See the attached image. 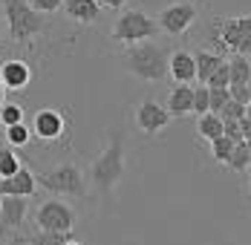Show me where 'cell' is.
<instances>
[{
	"label": "cell",
	"instance_id": "1",
	"mask_svg": "<svg viewBox=\"0 0 251 245\" xmlns=\"http://www.w3.org/2000/svg\"><path fill=\"white\" fill-rule=\"evenodd\" d=\"M125 165H127V133L125 130H113L110 139H107V147L87 168L90 188L104 199H113L119 182L125 179Z\"/></svg>",
	"mask_w": 251,
	"mask_h": 245
},
{
	"label": "cell",
	"instance_id": "2",
	"mask_svg": "<svg viewBox=\"0 0 251 245\" xmlns=\"http://www.w3.org/2000/svg\"><path fill=\"white\" fill-rule=\"evenodd\" d=\"M168 49L151 41H136V44H125L122 49V67L133 78L145 81V84H165L168 78Z\"/></svg>",
	"mask_w": 251,
	"mask_h": 245
},
{
	"label": "cell",
	"instance_id": "3",
	"mask_svg": "<svg viewBox=\"0 0 251 245\" xmlns=\"http://www.w3.org/2000/svg\"><path fill=\"white\" fill-rule=\"evenodd\" d=\"M35 182L55 196H70V199H87L90 196L87 171L75 162H58L50 171L35 173Z\"/></svg>",
	"mask_w": 251,
	"mask_h": 245
},
{
	"label": "cell",
	"instance_id": "4",
	"mask_svg": "<svg viewBox=\"0 0 251 245\" xmlns=\"http://www.w3.org/2000/svg\"><path fill=\"white\" fill-rule=\"evenodd\" d=\"M0 3H3V18H6L9 38L15 44H29L32 38L47 32V15L35 12L26 0H0Z\"/></svg>",
	"mask_w": 251,
	"mask_h": 245
},
{
	"label": "cell",
	"instance_id": "5",
	"mask_svg": "<svg viewBox=\"0 0 251 245\" xmlns=\"http://www.w3.org/2000/svg\"><path fill=\"white\" fill-rule=\"evenodd\" d=\"M162 29L156 24V18H151L148 12L142 9H125L116 24H113V32L110 38L116 44H136V41H151V38H159Z\"/></svg>",
	"mask_w": 251,
	"mask_h": 245
},
{
	"label": "cell",
	"instance_id": "6",
	"mask_svg": "<svg viewBox=\"0 0 251 245\" xmlns=\"http://www.w3.org/2000/svg\"><path fill=\"white\" fill-rule=\"evenodd\" d=\"M214 47L223 52H251V18H214Z\"/></svg>",
	"mask_w": 251,
	"mask_h": 245
},
{
	"label": "cell",
	"instance_id": "7",
	"mask_svg": "<svg viewBox=\"0 0 251 245\" xmlns=\"http://www.w3.org/2000/svg\"><path fill=\"white\" fill-rule=\"evenodd\" d=\"M32 222L38 231H47V234H55V231H73L78 222V211L64 202V199H44L35 214H32Z\"/></svg>",
	"mask_w": 251,
	"mask_h": 245
},
{
	"label": "cell",
	"instance_id": "8",
	"mask_svg": "<svg viewBox=\"0 0 251 245\" xmlns=\"http://www.w3.org/2000/svg\"><path fill=\"white\" fill-rule=\"evenodd\" d=\"M197 3H188V0H174L171 6L162 9V15L156 18L159 29L171 38H179L185 32H191V26L197 24Z\"/></svg>",
	"mask_w": 251,
	"mask_h": 245
},
{
	"label": "cell",
	"instance_id": "9",
	"mask_svg": "<svg viewBox=\"0 0 251 245\" xmlns=\"http://www.w3.org/2000/svg\"><path fill=\"white\" fill-rule=\"evenodd\" d=\"M133 116H136V127H139L145 136H159V133L171 124V113H168V107L159 104V101H153V98L139 101L136 110H133Z\"/></svg>",
	"mask_w": 251,
	"mask_h": 245
},
{
	"label": "cell",
	"instance_id": "10",
	"mask_svg": "<svg viewBox=\"0 0 251 245\" xmlns=\"http://www.w3.org/2000/svg\"><path fill=\"white\" fill-rule=\"evenodd\" d=\"M32 133L44 142H55V139H64L67 136V113L64 110H52L44 107L35 113L32 119Z\"/></svg>",
	"mask_w": 251,
	"mask_h": 245
},
{
	"label": "cell",
	"instance_id": "11",
	"mask_svg": "<svg viewBox=\"0 0 251 245\" xmlns=\"http://www.w3.org/2000/svg\"><path fill=\"white\" fill-rule=\"evenodd\" d=\"M26 196H12L3 194L0 196V234H12L21 231L26 225Z\"/></svg>",
	"mask_w": 251,
	"mask_h": 245
},
{
	"label": "cell",
	"instance_id": "12",
	"mask_svg": "<svg viewBox=\"0 0 251 245\" xmlns=\"http://www.w3.org/2000/svg\"><path fill=\"white\" fill-rule=\"evenodd\" d=\"M12 194V196H35L38 194V182H35V173L26 171V168H18L12 176H0V196Z\"/></svg>",
	"mask_w": 251,
	"mask_h": 245
},
{
	"label": "cell",
	"instance_id": "13",
	"mask_svg": "<svg viewBox=\"0 0 251 245\" xmlns=\"http://www.w3.org/2000/svg\"><path fill=\"white\" fill-rule=\"evenodd\" d=\"M0 81H3L6 90H24L32 81V67L21 58H9V61L0 64Z\"/></svg>",
	"mask_w": 251,
	"mask_h": 245
},
{
	"label": "cell",
	"instance_id": "14",
	"mask_svg": "<svg viewBox=\"0 0 251 245\" xmlns=\"http://www.w3.org/2000/svg\"><path fill=\"white\" fill-rule=\"evenodd\" d=\"M168 78H174L176 84L197 81V75H194V55L188 49H176V52L168 55Z\"/></svg>",
	"mask_w": 251,
	"mask_h": 245
},
{
	"label": "cell",
	"instance_id": "15",
	"mask_svg": "<svg viewBox=\"0 0 251 245\" xmlns=\"http://www.w3.org/2000/svg\"><path fill=\"white\" fill-rule=\"evenodd\" d=\"M61 9L67 12L70 21L75 24H96L101 15V3L99 0H64Z\"/></svg>",
	"mask_w": 251,
	"mask_h": 245
},
{
	"label": "cell",
	"instance_id": "16",
	"mask_svg": "<svg viewBox=\"0 0 251 245\" xmlns=\"http://www.w3.org/2000/svg\"><path fill=\"white\" fill-rule=\"evenodd\" d=\"M223 61H226V58H223L220 52L197 49V52H194V75H197V81H200V84H205V81H208V75L214 73Z\"/></svg>",
	"mask_w": 251,
	"mask_h": 245
},
{
	"label": "cell",
	"instance_id": "17",
	"mask_svg": "<svg viewBox=\"0 0 251 245\" xmlns=\"http://www.w3.org/2000/svg\"><path fill=\"white\" fill-rule=\"evenodd\" d=\"M226 67H228V87L249 84V81H251L249 55H243V52H231V61H226Z\"/></svg>",
	"mask_w": 251,
	"mask_h": 245
},
{
	"label": "cell",
	"instance_id": "18",
	"mask_svg": "<svg viewBox=\"0 0 251 245\" xmlns=\"http://www.w3.org/2000/svg\"><path fill=\"white\" fill-rule=\"evenodd\" d=\"M191 98H194V87L191 84H176L168 96V113L171 116H188L191 113Z\"/></svg>",
	"mask_w": 251,
	"mask_h": 245
},
{
	"label": "cell",
	"instance_id": "19",
	"mask_svg": "<svg viewBox=\"0 0 251 245\" xmlns=\"http://www.w3.org/2000/svg\"><path fill=\"white\" fill-rule=\"evenodd\" d=\"M251 165V145L249 139H237L234 147H231V153H228V162L226 168H231L234 173H246Z\"/></svg>",
	"mask_w": 251,
	"mask_h": 245
},
{
	"label": "cell",
	"instance_id": "20",
	"mask_svg": "<svg viewBox=\"0 0 251 245\" xmlns=\"http://www.w3.org/2000/svg\"><path fill=\"white\" fill-rule=\"evenodd\" d=\"M18 243H32V245H78V237L73 231H55V234H35V237H18Z\"/></svg>",
	"mask_w": 251,
	"mask_h": 245
},
{
	"label": "cell",
	"instance_id": "21",
	"mask_svg": "<svg viewBox=\"0 0 251 245\" xmlns=\"http://www.w3.org/2000/svg\"><path fill=\"white\" fill-rule=\"evenodd\" d=\"M197 136L205 139V142L223 136V119L217 113H202V116H197Z\"/></svg>",
	"mask_w": 251,
	"mask_h": 245
},
{
	"label": "cell",
	"instance_id": "22",
	"mask_svg": "<svg viewBox=\"0 0 251 245\" xmlns=\"http://www.w3.org/2000/svg\"><path fill=\"white\" fill-rule=\"evenodd\" d=\"M18 168H24V162H21V156L15 153V147L0 145V176H12Z\"/></svg>",
	"mask_w": 251,
	"mask_h": 245
},
{
	"label": "cell",
	"instance_id": "23",
	"mask_svg": "<svg viewBox=\"0 0 251 245\" xmlns=\"http://www.w3.org/2000/svg\"><path fill=\"white\" fill-rule=\"evenodd\" d=\"M32 139V130L26 127V122H18V124H6V142L12 147H26Z\"/></svg>",
	"mask_w": 251,
	"mask_h": 245
},
{
	"label": "cell",
	"instance_id": "24",
	"mask_svg": "<svg viewBox=\"0 0 251 245\" xmlns=\"http://www.w3.org/2000/svg\"><path fill=\"white\" fill-rule=\"evenodd\" d=\"M231 147H234V139H228V136H217V139H211V156H214V162L226 165Z\"/></svg>",
	"mask_w": 251,
	"mask_h": 245
},
{
	"label": "cell",
	"instance_id": "25",
	"mask_svg": "<svg viewBox=\"0 0 251 245\" xmlns=\"http://www.w3.org/2000/svg\"><path fill=\"white\" fill-rule=\"evenodd\" d=\"M228 98H231L228 87H208V113H220Z\"/></svg>",
	"mask_w": 251,
	"mask_h": 245
},
{
	"label": "cell",
	"instance_id": "26",
	"mask_svg": "<svg viewBox=\"0 0 251 245\" xmlns=\"http://www.w3.org/2000/svg\"><path fill=\"white\" fill-rule=\"evenodd\" d=\"M24 107L21 104H9V101H3L0 104V124H18L24 122Z\"/></svg>",
	"mask_w": 251,
	"mask_h": 245
},
{
	"label": "cell",
	"instance_id": "27",
	"mask_svg": "<svg viewBox=\"0 0 251 245\" xmlns=\"http://www.w3.org/2000/svg\"><path fill=\"white\" fill-rule=\"evenodd\" d=\"M191 113H194V116H202V113H208V84H200V87H194Z\"/></svg>",
	"mask_w": 251,
	"mask_h": 245
},
{
	"label": "cell",
	"instance_id": "28",
	"mask_svg": "<svg viewBox=\"0 0 251 245\" xmlns=\"http://www.w3.org/2000/svg\"><path fill=\"white\" fill-rule=\"evenodd\" d=\"M246 113H249V104H240V101L228 98L217 116H220V119H240V116H246Z\"/></svg>",
	"mask_w": 251,
	"mask_h": 245
},
{
	"label": "cell",
	"instance_id": "29",
	"mask_svg": "<svg viewBox=\"0 0 251 245\" xmlns=\"http://www.w3.org/2000/svg\"><path fill=\"white\" fill-rule=\"evenodd\" d=\"M35 12H41V15H52V12H58L61 9V3L64 0H26Z\"/></svg>",
	"mask_w": 251,
	"mask_h": 245
},
{
	"label": "cell",
	"instance_id": "30",
	"mask_svg": "<svg viewBox=\"0 0 251 245\" xmlns=\"http://www.w3.org/2000/svg\"><path fill=\"white\" fill-rule=\"evenodd\" d=\"M208 87H228V67H226V61L214 70V73L208 75V81H205Z\"/></svg>",
	"mask_w": 251,
	"mask_h": 245
},
{
	"label": "cell",
	"instance_id": "31",
	"mask_svg": "<svg viewBox=\"0 0 251 245\" xmlns=\"http://www.w3.org/2000/svg\"><path fill=\"white\" fill-rule=\"evenodd\" d=\"M228 90H231V98H234V101H240V104H251L249 84H237V87H228Z\"/></svg>",
	"mask_w": 251,
	"mask_h": 245
},
{
	"label": "cell",
	"instance_id": "32",
	"mask_svg": "<svg viewBox=\"0 0 251 245\" xmlns=\"http://www.w3.org/2000/svg\"><path fill=\"white\" fill-rule=\"evenodd\" d=\"M99 3L101 6H107V9H122L127 0H99Z\"/></svg>",
	"mask_w": 251,
	"mask_h": 245
},
{
	"label": "cell",
	"instance_id": "33",
	"mask_svg": "<svg viewBox=\"0 0 251 245\" xmlns=\"http://www.w3.org/2000/svg\"><path fill=\"white\" fill-rule=\"evenodd\" d=\"M6 101V87H3V81H0V104Z\"/></svg>",
	"mask_w": 251,
	"mask_h": 245
},
{
	"label": "cell",
	"instance_id": "34",
	"mask_svg": "<svg viewBox=\"0 0 251 245\" xmlns=\"http://www.w3.org/2000/svg\"><path fill=\"white\" fill-rule=\"evenodd\" d=\"M0 35H3V21H0Z\"/></svg>",
	"mask_w": 251,
	"mask_h": 245
}]
</instances>
